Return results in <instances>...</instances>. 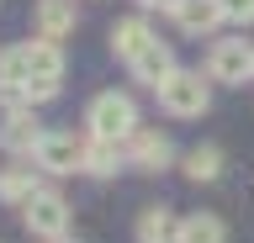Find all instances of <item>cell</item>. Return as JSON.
Instances as JSON below:
<instances>
[{
	"instance_id": "cell-1",
	"label": "cell",
	"mask_w": 254,
	"mask_h": 243,
	"mask_svg": "<svg viewBox=\"0 0 254 243\" xmlns=\"http://www.w3.org/2000/svg\"><path fill=\"white\" fill-rule=\"evenodd\" d=\"M27 53V100H53L59 96V80H64V53L53 37H37V43H21Z\"/></svg>"
},
{
	"instance_id": "cell-2",
	"label": "cell",
	"mask_w": 254,
	"mask_h": 243,
	"mask_svg": "<svg viewBox=\"0 0 254 243\" xmlns=\"http://www.w3.org/2000/svg\"><path fill=\"white\" fill-rule=\"evenodd\" d=\"M159 106L170 116H201L212 106V90L201 85V74H186V69H175L170 80L159 85Z\"/></svg>"
},
{
	"instance_id": "cell-3",
	"label": "cell",
	"mask_w": 254,
	"mask_h": 243,
	"mask_svg": "<svg viewBox=\"0 0 254 243\" xmlns=\"http://www.w3.org/2000/svg\"><path fill=\"white\" fill-rule=\"evenodd\" d=\"M32 159L48 175H74V169H85V143H74L69 132H43L37 148H32Z\"/></svg>"
},
{
	"instance_id": "cell-4",
	"label": "cell",
	"mask_w": 254,
	"mask_h": 243,
	"mask_svg": "<svg viewBox=\"0 0 254 243\" xmlns=\"http://www.w3.org/2000/svg\"><path fill=\"white\" fill-rule=\"evenodd\" d=\"M138 127V106L127 96H95V106H90V132H101V138H122L127 143V132Z\"/></svg>"
},
{
	"instance_id": "cell-5",
	"label": "cell",
	"mask_w": 254,
	"mask_h": 243,
	"mask_svg": "<svg viewBox=\"0 0 254 243\" xmlns=\"http://www.w3.org/2000/svg\"><path fill=\"white\" fill-rule=\"evenodd\" d=\"M27 227L37 238H64V233H69V206H64V195H53V191L27 195Z\"/></svg>"
},
{
	"instance_id": "cell-6",
	"label": "cell",
	"mask_w": 254,
	"mask_h": 243,
	"mask_svg": "<svg viewBox=\"0 0 254 243\" xmlns=\"http://www.w3.org/2000/svg\"><path fill=\"white\" fill-rule=\"evenodd\" d=\"M249 74H254V48L244 43V37H233V43H217V48H212V80L244 85Z\"/></svg>"
},
{
	"instance_id": "cell-7",
	"label": "cell",
	"mask_w": 254,
	"mask_h": 243,
	"mask_svg": "<svg viewBox=\"0 0 254 243\" xmlns=\"http://www.w3.org/2000/svg\"><path fill=\"white\" fill-rule=\"evenodd\" d=\"M127 148H132V164H138V169H164V164L175 159L170 138H164V132H143V127L127 132Z\"/></svg>"
},
{
	"instance_id": "cell-8",
	"label": "cell",
	"mask_w": 254,
	"mask_h": 243,
	"mask_svg": "<svg viewBox=\"0 0 254 243\" xmlns=\"http://www.w3.org/2000/svg\"><path fill=\"white\" fill-rule=\"evenodd\" d=\"M132 74H138L143 85H154V90H159V85H164V80L175 74V58H170V48H164V43L154 37V43H148V48H143L138 58H132Z\"/></svg>"
},
{
	"instance_id": "cell-9",
	"label": "cell",
	"mask_w": 254,
	"mask_h": 243,
	"mask_svg": "<svg viewBox=\"0 0 254 243\" xmlns=\"http://www.w3.org/2000/svg\"><path fill=\"white\" fill-rule=\"evenodd\" d=\"M175 21L186 32H212L222 21V0H175Z\"/></svg>"
},
{
	"instance_id": "cell-10",
	"label": "cell",
	"mask_w": 254,
	"mask_h": 243,
	"mask_svg": "<svg viewBox=\"0 0 254 243\" xmlns=\"http://www.w3.org/2000/svg\"><path fill=\"white\" fill-rule=\"evenodd\" d=\"M37 138H43V127L32 122V111H11V116H5V127H0V143L11 148V153H32Z\"/></svg>"
},
{
	"instance_id": "cell-11",
	"label": "cell",
	"mask_w": 254,
	"mask_h": 243,
	"mask_svg": "<svg viewBox=\"0 0 254 243\" xmlns=\"http://www.w3.org/2000/svg\"><path fill=\"white\" fill-rule=\"evenodd\" d=\"M117 164H122V138L90 132V143H85V169H90V175H117Z\"/></svg>"
},
{
	"instance_id": "cell-12",
	"label": "cell",
	"mask_w": 254,
	"mask_h": 243,
	"mask_svg": "<svg viewBox=\"0 0 254 243\" xmlns=\"http://www.w3.org/2000/svg\"><path fill=\"white\" fill-rule=\"evenodd\" d=\"M37 27L43 37L59 43L64 32H74V0H37Z\"/></svg>"
},
{
	"instance_id": "cell-13",
	"label": "cell",
	"mask_w": 254,
	"mask_h": 243,
	"mask_svg": "<svg viewBox=\"0 0 254 243\" xmlns=\"http://www.w3.org/2000/svg\"><path fill=\"white\" fill-rule=\"evenodd\" d=\"M175 243H228V227H222L212 211H196V217H186V222H180Z\"/></svg>"
},
{
	"instance_id": "cell-14",
	"label": "cell",
	"mask_w": 254,
	"mask_h": 243,
	"mask_svg": "<svg viewBox=\"0 0 254 243\" xmlns=\"http://www.w3.org/2000/svg\"><path fill=\"white\" fill-rule=\"evenodd\" d=\"M175 233H180V222L170 217V206H148L138 222V243H175Z\"/></svg>"
},
{
	"instance_id": "cell-15",
	"label": "cell",
	"mask_w": 254,
	"mask_h": 243,
	"mask_svg": "<svg viewBox=\"0 0 254 243\" xmlns=\"http://www.w3.org/2000/svg\"><path fill=\"white\" fill-rule=\"evenodd\" d=\"M111 43H117V53H122L127 64H132V58H138V53L148 48V43H154V32H148V27H143V21L132 16V21H117V32H111Z\"/></svg>"
},
{
	"instance_id": "cell-16",
	"label": "cell",
	"mask_w": 254,
	"mask_h": 243,
	"mask_svg": "<svg viewBox=\"0 0 254 243\" xmlns=\"http://www.w3.org/2000/svg\"><path fill=\"white\" fill-rule=\"evenodd\" d=\"M37 175L32 169H0V201H21L27 206V195H37Z\"/></svg>"
},
{
	"instance_id": "cell-17",
	"label": "cell",
	"mask_w": 254,
	"mask_h": 243,
	"mask_svg": "<svg viewBox=\"0 0 254 243\" xmlns=\"http://www.w3.org/2000/svg\"><path fill=\"white\" fill-rule=\"evenodd\" d=\"M186 175L190 180H217L222 175V153L217 148H190L186 153Z\"/></svg>"
},
{
	"instance_id": "cell-18",
	"label": "cell",
	"mask_w": 254,
	"mask_h": 243,
	"mask_svg": "<svg viewBox=\"0 0 254 243\" xmlns=\"http://www.w3.org/2000/svg\"><path fill=\"white\" fill-rule=\"evenodd\" d=\"M0 90H27V53H0Z\"/></svg>"
},
{
	"instance_id": "cell-19",
	"label": "cell",
	"mask_w": 254,
	"mask_h": 243,
	"mask_svg": "<svg viewBox=\"0 0 254 243\" xmlns=\"http://www.w3.org/2000/svg\"><path fill=\"white\" fill-rule=\"evenodd\" d=\"M222 21H238V27H249V21H254V0H222Z\"/></svg>"
},
{
	"instance_id": "cell-20",
	"label": "cell",
	"mask_w": 254,
	"mask_h": 243,
	"mask_svg": "<svg viewBox=\"0 0 254 243\" xmlns=\"http://www.w3.org/2000/svg\"><path fill=\"white\" fill-rule=\"evenodd\" d=\"M53 243H64V238H53Z\"/></svg>"
}]
</instances>
